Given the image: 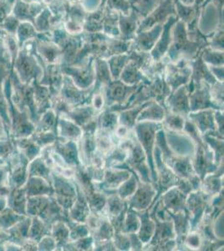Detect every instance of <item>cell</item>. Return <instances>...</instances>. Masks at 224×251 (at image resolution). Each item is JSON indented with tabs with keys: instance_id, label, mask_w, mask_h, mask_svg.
I'll use <instances>...</instances> for the list:
<instances>
[{
	"instance_id": "1",
	"label": "cell",
	"mask_w": 224,
	"mask_h": 251,
	"mask_svg": "<svg viewBox=\"0 0 224 251\" xmlns=\"http://www.w3.org/2000/svg\"><path fill=\"white\" fill-rule=\"evenodd\" d=\"M171 15H176L174 0H163L141 21L136 33L149 30L157 24H164Z\"/></svg>"
},
{
	"instance_id": "2",
	"label": "cell",
	"mask_w": 224,
	"mask_h": 251,
	"mask_svg": "<svg viewBox=\"0 0 224 251\" xmlns=\"http://www.w3.org/2000/svg\"><path fill=\"white\" fill-rule=\"evenodd\" d=\"M86 14L87 12L80 3H71L66 0V15L63 25L66 31L71 34L82 33Z\"/></svg>"
},
{
	"instance_id": "3",
	"label": "cell",
	"mask_w": 224,
	"mask_h": 251,
	"mask_svg": "<svg viewBox=\"0 0 224 251\" xmlns=\"http://www.w3.org/2000/svg\"><path fill=\"white\" fill-rule=\"evenodd\" d=\"M179 18L177 15H171L166 22L163 24V29L162 34L160 35L158 40L156 41V45L154 46L153 49L150 51V55L152 60L155 61L160 60L167 55L169 47L173 43V34H172V29L173 25L177 22Z\"/></svg>"
},
{
	"instance_id": "4",
	"label": "cell",
	"mask_w": 224,
	"mask_h": 251,
	"mask_svg": "<svg viewBox=\"0 0 224 251\" xmlns=\"http://www.w3.org/2000/svg\"><path fill=\"white\" fill-rule=\"evenodd\" d=\"M162 29L163 24H157L149 30L136 33L134 40L131 41L130 50L150 52L162 34Z\"/></svg>"
},
{
	"instance_id": "5",
	"label": "cell",
	"mask_w": 224,
	"mask_h": 251,
	"mask_svg": "<svg viewBox=\"0 0 224 251\" xmlns=\"http://www.w3.org/2000/svg\"><path fill=\"white\" fill-rule=\"evenodd\" d=\"M144 18L133 8L129 15L119 13L120 36L118 39L124 41H131L136 36L141 21Z\"/></svg>"
},
{
	"instance_id": "6",
	"label": "cell",
	"mask_w": 224,
	"mask_h": 251,
	"mask_svg": "<svg viewBox=\"0 0 224 251\" xmlns=\"http://www.w3.org/2000/svg\"><path fill=\"white\" fill-rule=\"evenodd\" d=\"M46 5L42 2L26 3L23 0H15L11 14L17 18L20 22L28 21L34 23V20L40 15Z\"/></svg>"
},
{
	"instance_id": "7",
	"label": "cell",
	"mask_w": 224,
	"mask_h": 251,
	"mask_svg": "<svg viewBox=\"0 0 224 251\" xmlns=\"http://www.w3.org/2000/svg\"><path fill=\"white\" fill-rule=\"evenodd\" d=\"M102 26L104 34L110 37L119 38V12L107 9L105 7Z\"/></svg>"
},
{
	"instance_id": "8",
	"label": "cell",
	"mask_w": 224,
	"mask_h": 251,
	"mask_svg": "<svg viewBox=\"0 0 224 251\" xmlns=\"http://www.w3.org/2000/svg\"><path fill=\"white\" fill-rule=\"evenodd\" d=\"M37 34L38 32L34 28L33 23L28 21L20 22L15 34L20 48H21V46L28 40H34L37 36Z\"/></svg>"
},
{
	"instance_id": "9",
	"label": "cell",
	"mask_w": 224,
	"mask_h": 251,
	"mask_svg": "<svg viewBox=\"0 0 224 251\" xmlns=\"http://www.w3.org/2000/svg\"><path fill=\"white\" fill-rule=\"evenodd\" d=\"M130 60L131 57L129 52L125 54H116L106 60L108 66L111 68V73L114 77H117L122 74V70L127 65Z\"/></svg>"
},
{
	"instance_id": "10",
	"label": "cell",
	"mask_w": 224,
	"mask_h": 251,
	"mask_svg": "<svg viewBox=\"0 0 224 251\" xmlns=\"http://www.w3.org/2000/svg\"><path fill=\"white\" fill-rule=\"evenodd\" d=\"M131 7L142 15V17L148 16L150 12L162 3L163 0H128Z\"/></svg>"
},
{
	"instance_id": "11",
	"label": "cell",
	"mask_w": 224,
	"mask_h": 251,
	"mask_svg": "<svg viewBox=\"0 0 224 251\" xmlns=\"http://www.w3.org/2000/svg\"><path fill=\"white\" fill-rule=\"evenodd\" d=\"M201 59L204 62L213 66H223L224 64V51H219L211 49L209 46L202 49L200 52Z\"/></svg>"
},
{
	"instance_id": "12",
	"label": "cell",
	"mask_w": 224,
	"mask_h": 251,
	"mask_svg": "<svg viewBox=\"0 0 224 251\" xmlns=\"http://www.w3.org/2000/svg\"><path fill=\"white\" fill-rule=\"evenodd\" d=\"M105 7L107 9L122 13L123 15H129L132 9L128 0H106Z\"/></svg>"
},
{
	"instance_id": "13",
	"label": "cell",
	"mask_w": 224,
	"mask_h": 251,
	"mask_svg": "<svg viewBox=\"0 0 224 251\" xmlns=\"http://www.w3.org/2000/svg\"><path fill=\"white\" fill-rule=\"evenodd\" d=\"M20 24V20H18L13 14H10L3 20V22L0 25V28L8 34L15 35Z\"/></svg>"
},
{
	"instance_id": "14",
	"label": "cell",
	"mask_w": 224,
	"mask_h": 251,
	"mask_svg": "<svg viewBox=\"0 0 224 251\" xmlns=\"http://www.w3.org/2000/svg\"><path fill=\"white\" fill-rule=\"evenodd\" d=\"M6 34L7 33L0 28V65L3 66L8 64L10 61L9 60H12L11 55L6 45Z\"/></svg>"
},
{
	"instance_id": "15",
	"label": "cell",
	"mask_w": 224,
	"mask_h": 251,
	"mask_svg": "<svg viewBox=\"0 0 224 251\" xmlns=\"http://www.w3.org/2000/svg\"><path fill=\"white\" fill-rule=\"evenodd\" d=\"M209 47L215 50L224 51V29H219L209 38Z\"/></svg>"
},
{
	"instance_id": "16",
	"label": "cell",
	"mask_w": 224,
	"mask_h": 251,
	"mask_svg": "<svg viewBox=\"0 0 224 251\" xmlns=\"http://www.w3.org/2000/svg\"><path fill=\"white\" fill-rule=\"evenodd\" d=\"M178 1L184 5L190 6L195 4L196 3H201L203 4L205 0H178Z\"/></svg>"
},
{
	"instance_id": "17",
	"label": "cell",
	"mask_w": 224,
	"mask_h": 251,
	"mask_svg": "<svg viewBox=\"0 0 224 251\" xmlns=\"http://www.w3.org/2000/svg\"><path fill=\"white\" fill-rule=\"evenodd\" d=\"M26 3H37V2H42V0H23Z\"/></svg>"
}]
</instances>
